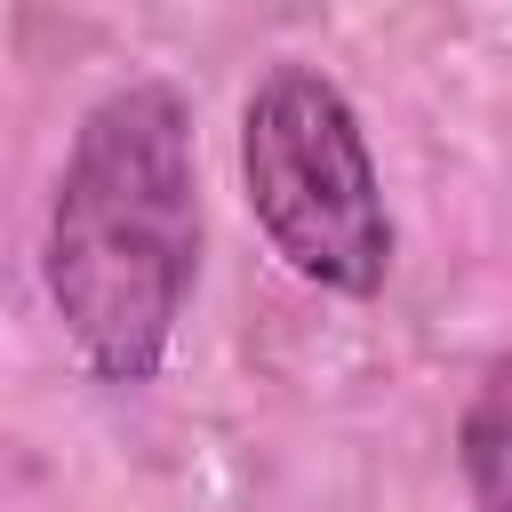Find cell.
Masks as SVG:
<instances>
[{
  "label": "cell",
  "instance_id": "6da1fadb",
  "mask_svg": "<svg viewBox=\"0 0 512 512\" xmlns=\"http://www.w3.org/2000/svg\"><path fill=\"white\" fill-rule=\"evenodd\" d=\"M200 272L192 104L168 80L104 88L48 192L40 280L96 384H152Z\"/></svg>",
  "mask_w": 512,
  "mask_h": 512
},
{
  "label": "cell",
  "instance_id": "7a4b0ae2",
  "mask_svg": "<svg viewBox=\"0 0 512 512\" xmlns=\"http://www.w3.org/2000/svg\"><path fill=\"white\" fill-rule=\"evenodd\" d=\"M240 184L272 240V256L328 288V296H376L392 272V208L376 184L368 128L352 96L320 72L280 56L248 104H240Z\"/></svg>",
  "mask_w": 512,
  "mask_h": 512
},
{
  "label": "cell",
  "instance_id": "3957f363",
  "mask_svg": "<svg viewBox=\"0 0 512 512\" xmlns=\"http://www.w3.org/2000/svg\"><path fill=\"white\" fill-rule=\"evenodd\" d=\"M456 472H464L472 512H512V352L480 368L456 416Z\"/></svg>",
  "mask_w": 512,
  "mask_h": 512
}]
</instances>
